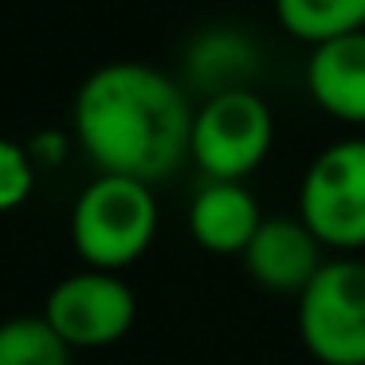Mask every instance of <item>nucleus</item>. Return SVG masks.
<instances>
[{"mask_svg": "<svg viewBox=\"0 0 365 365\" xmlns=\"http://www.w3.org/2000/svg\"><path fill=\"white\" fill-rule=\"evenodd\" d=\"M71 126L98 173L158 185L189 158L192 106L165 71L118 59L83 79Z\"/></svg>", "mask_w": 365, "mask_h": 365, "instance_id": "obj_1", "label": "nucleus"}, {"mask_svg": "<svg viewBox=\"0 0 365 365\" xmlns=\"http://www.w3.org/2000/svg\"><path fill=\"white\" fill-rule=\"evenodd\" d=\"M158 197L153 185L134 177L98 173L71 208V247L95 271H126L150 252L158 236Z\"/></svg>", "mask_w": 365, "mask_h": 365, "instance_id": "obj_2", "label": "nucleus"}, {"mask_svg": "<svg viewBox=\"0 0 365 365\" xmlns=\"http://www.w3.org/2000/svg\"><path fill=\"white\" fill-rule=\"evenodd\" d=\"M275 142V118L252 87L208 95L192 110L189 158L205 181H244L263 165Z\"/></svg>", "mask_w": 365, "mask_h": 365, "instance_id": "obj_3", "label": "nucleus"}, {"mask_svg": "<svg viewBox=\"0 0 365 365\" xmlns=\"http://www.w3.org/2000/svg\"><path fill=\"white\" fill-rule=\"evenodd\" d=\"M299 338L322 365H365V259H326L299 294Z\"/></svg>", "mask_w": 365, "mask_h": 365, "instance_id": "obj_4", "label": "nucleus"}, {"mask_svg": "<svg viewBox=\"0 0 365 365\" xmlns=\"http://www.w3.org/2000/svg\"><path fill=\"white\" fill-rule=\"evenodd\" d=\"M299 220L322 247H365V138L334 142L310 161L299 189Z\"/></svg>", "mask_w": 365, "mask_h": 365, "instance_id": "obj_5", "label": "nucleus"}, {"mask_svg": "<svg viewBox=\"0 0 365 365\" xmlns=\"http://www.w3.org/2000/svg\"><path fill=\"white\" fill-rule=\"evenodd\" d=\"M138 299L118 271L83 267L59 279L43 302V322L63 338L67 349H103L130 334Z\"/></svg>", "mask_w": 365, "mask_h": 365, "instance_id": "obj_6", "label": "nucleus"}, {"mask_svg": "<svg viewBox=\"0 0 365 365\" xmlns=\"http://www.w3.org/2000/svg\"><path fill=\"white\" fill-rule=\"evenodd\" d=\"M322 263V244L299 216H263L244 252L247 275L271 294H302Z\"/></svg>", "mask_w": 365, "mask_h": 365, "instance_id": "obj_7", "label": "nucleus"}, {"mask_svg": "<svg viewBox=\"0 0 365 365\" xmlns=\"http://www.w3.org/2000/svg\"><path fill=\"white\" fill-rule=\"evenodd\" d=\"M307 91L322 114L346 126H365V32L310 48Z\"/></svg>", "mask_w": 365, "mask_h": 365, "instance_id": "obj_8", "label": "nucleus"}, {"mask_svg": "<svg viewBox=\"0 0 365 365\" xmlns=\"http://www.w3.org/2000/svg\"><path fill=\"white\" fill-rule=\"evenodd\" d=\"M263 212L244 181H205L189 205V236L212 255H244Z\"/></svg>", "mask_w": 365, "mask_h": 365, "instance_id": "obj_9", "label": "nucleus"}, {"mask_svg": "<svg viewBox=\"0 0 365 365\" xmlns=\"http://www.w3.org/2000/svg\"><path fill=\"white\" fill-rule=\"evenodd\" d=\"M189 79L197 83L205 95H220V91H240L252 83L255 67H259V48L247 32L236 28H208L197 36L189 48Z\"/></svg>", "mask_w": 365, "mask_h": 365, "instance_id": "obj_10", "label": "nucleus"}, {"mask_svg": "<svg viewBox=\"0 0 365 365\" xmlns=\"http://www.w3.org/2000/svg\"><path fill=\"white\" fill-rule=\"evenodd\" d=\"M275 20L287 36L318 48L365 32V0H275Z\"/></svg>", "mask_w": 365, "mask_h": 365, "instance_id": "obj_11", "label": "nucleus"}, {"mask_svg": "<svg viewBox=\"0 0 365 365\" xmlns=\"http://www.w3.org/2000/svg\"><path fill=\"white\" fill-rule=\"evenodd\" d=\"M0 365H71V349L43 314H16L0 322Z\"/></svg>", "mask_w": 365, "mask_h": 365, "instance_id": "obj_12", "label": "nucleus"}, {"mask_svg": "<svg viewBox=\"0 0 365 365\" xmlns=\"http://www.w3.org/2000/svg\"><path fill=\"white\" fill-rule=\"evenodd\" d=\"M36 189V165L28 158V145L0 138V216L16 212Z\"/></svg>", "mask_w": 365, "mask_h": 365, "instance_id": "obj_13", "label": "nucleus"}, {"mask_svg": "<svg viewBox=\"0 0 365 365\" xmlns=\"http://www.w3.org/2000/svg\"><path fill=\"white\" fill-rule=\"evenodd\" d=\"M28 145V158H32V165H63L67 153H71V138L59 134V130H40V134L32 138Z\"/></svg>", "mask_w": 365, "mask_h": 365, "instance_id": "obj_14", "label": "nucleus"}]
</instances>
